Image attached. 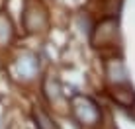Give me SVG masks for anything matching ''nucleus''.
I'll return each mask as SVG.
<instances>
[{"label":"nucleus","mask_w":135,"mask_h":129,"mask_svg":"<svg viewBox=\"0 0 135 129\" xmlns=\"http://www.w3.org/2000/svg\"><path fill=\"white\" fill-rule=\"evenodd\" d=\"M35 119L39 121V127H41V129H55L53 125H49L51 121H49V117L45 116L43 112H35Z\"/></svg>","instance_id":"nucleus-1"}]
</instances>
